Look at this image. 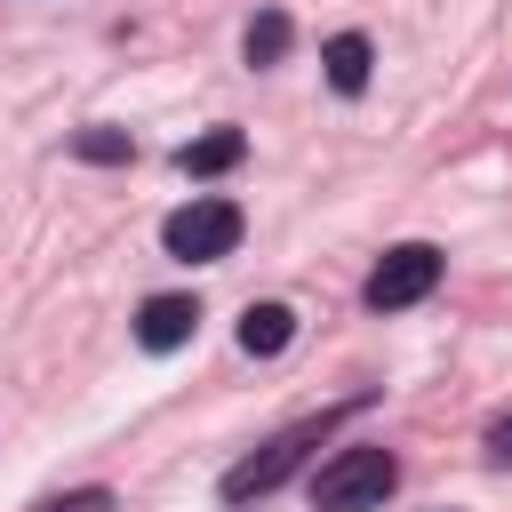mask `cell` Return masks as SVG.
<instances>
[{
  "instance_id": "6da1fadb",
  "label": "cell",
  "mask_w": 512,
  "mask_h": 512,
  "mask_svg": "<svg viewBox=\"0 0 512 512\" xmlns=\"http://www.w3.org/2000/svg\"><path fill=\"white\" fill-rule=\"evenodd\" d=\"M392 480H400L392 448L352 440V448H336V456L312 472V504H320V512H376V504L392 496Z\"/></svg>"
},
{
  "instance_id": "7a4b0ae2",
  "label": "cell",
  "mask_w": 512,
  "mask_h": 512,
  "mask_svg": "<svg viewBox=\"0 0 512 512\" xmlns=\"http://www.w3.org/2000/svg\"><path fill=\"white\" fill-rule=\"evenodd\" d=\"M336 416H344V408L304 416V424H288L280 440H264L256 456H240V464L224 472V504H256V496H272V488H280V480H288V472H296V464H304V456L328 440V424H336Z\"/></svg>"
},
{
  "instance_id": "3957f363",
  "label": "cell",
  "mask_w": 512,
  "mask_h": 512,
  "mask_svg": "<svg viewBox=\"0 0 512 512\" xmlns=\"http://www.w3.org/2000/svg\"><path fill=\"white\" fill-rule=\"evenodd\" d=\"M160 248H168L176 264H216V256L240 248V208H232L224 192H200V200H184V208L160 224Z\"/></svg>"
},
{
  "instance_id": "277c9868",
  "label": "cell",
  "mask_w": 512,
  "mask_h": 512,
  "mask_svg": "<svg viewBox=\"0 0 512 512\" xmlns=\"http://www.w3.org/2000/svg\"><path fill=\"white\" fill-rule=\"evenodd\" d=\"M440 288V248L432 240H400V248H384V264L368 272V312H408V304H424Z\"/></svg>"
},
{
  "instance_id": "5b68a950",
  "label": "cell",
  "mask_w": 512,
  "mask_h": 512,
  "mask_svg": "<svg viewBox=\"0 0 512 512\" xmlns=\"http://www.w3.org/2000/svg\"><path fill=\"white\" fill-rule=\"evenodd\" d=\"M192 328H200V304L192 296H152L136 312V344L144 352H176V344H192Z\"/></svg>"
},
{
  "instance_id": "8992f818",
  "label": "cell",
  "mask_w": 512,
  "mask_h": 512,
  "mask_svg": "<svg viewBox=\"0 0 512 512\" xmlns=\"http://www.w3.org/2000/svg\"><path fill=\"white\" fill-rule=\"evenodd\" d=\"M320 64H328V88H336V96H360V88H368V64H376V48H368L360 32H336V40L320 48Z\"/></svg>"
},
{
  "instance_id": "52a82bcc",
  "label": "cell",
  "mask_w": 512,
  "mask_h": 512,
  "mask_svg": "<svg viewBox=\"0 0 512 512\" xmlns=\"http://www.w3.org/2000/svg\"><path fill=\"white\" fill-rule=\"evenodd\" d=\"M240 152H248L240 128H208V136H192V144L176 152V168H184V176H224V168H240Z\"/></svg>"
},
{
  "instance_id": "ba28073f",
  "label": "cell",
  "mask_w": 512,
  "mask_h": 512,
  "mask_svg": "<svg viewBox=\"0 0 512 512\" xmlns=\"http://www.w3.org/2000/svg\"><path fill=\"white\" fill-rule=\"evenodd\" d=\"M288 336H296V312L288 304H248L240 312V352L272 360V352H288Z\"/></svg>"
},
{
  "instance_id": "9c48e42d",
  "label": "cell",
  "mask_w": 512,
  "mask_h": 512,
  "mask_svg": "<svg viewBox=\"0 0 512 512\" xmlns=\"http://www.w3.org/2000/svg\"><path fill=\"white\" fill-rule=\"evenodd\" d=\"M240 56H248V64H280V56H288V16H280V8L248 16V32H240Z\"/></svg>"
},
{
  "instance_id": "30bf717a",
  "label": "cell",
  "mask_w": 512,
  "mask_h": 512,
  "mask_svg": "<svg viewBox=\"0 0 512 512\" xmlns=\"http://www.w3.org/2000/svg\"><path fill=\"white\" fill-rule=\"evenodd\" d=\"M72 152H80V160H128L136 144H128L120 128H80V136H72Z\"/></svg>"
},
{
  "instance_id": "8fae6325",
  "label": "cell",
  "mask_w": 512,
  "mask_h": 512,
  "mask_svg": "<svg viewBox=\"0 0 512 512\" xmlns=\"http://www.w3.org/2000/svg\"><path fill=\"white\" fill-rule=\"evenodd\" d=\"M32 512H112V488H72V496H48Z\"/></svg>"
},
{
  "instance_id": "7c38bea8",
  "label": "cell",
  "mask_w": 512,
  "mask_h": 512,
  "mask_svg": "<svg viewBox=\"0 0 512 512\" xmlns=\"http://www.w3.org/2000/svg\"><path fill=\"white\" fill-rule=\"evenodd\" d=\"M488 456H496V464H512V416H496V424H488Z\"/></svg>"
}]
</instances>
